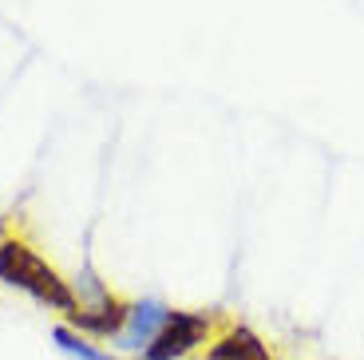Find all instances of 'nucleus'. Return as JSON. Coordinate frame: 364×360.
<instances>
[{
  "instance_id": "39448f33",
  "label": "nucleus",
  "mask_w": 364,
  "mask_h": 360,
  "mask_svg": "<svg viewBox=\"0 0 364 360\" xmlns=\"http://www.w3.org/2000/svg\"><path fill=\"white\" fill-rule=\"evenodd\" d=\"M206 360H277V356L250 324H226L218 337H210Z\"/></svg>"
},
{
  "instance_id": "7ed1b4c3",
  "label": "nucleus",
  "mask_w": 364,
  "mask_h": 360,
  "mask_svg": "<svg viewBox=\"0 0 364 360\" xmlns=\"http://www.w3.org/2000/svg\"><path fill=\"white\" fill-rule=\"evenodd\" d=\"M127 313H131V301L115 297V293H103L100 301H87V305L75 309L68 317V324L83 337H95V341H115L123 333V324H127Z\"/></svg>"
},
{
  "instance_id": "f257e3e1",
  "label": "nucleus",
  "mask_w": 364,
  "mask_h": 360,
  "mask_svg": "<svg viewBox=\"0 0 364 360\" xmlns=\"http://www.w3.org/2000/svg\"><path fill=\"white\" fill-rule=\"evenodd\" d=\"M0 281L64 317H72L80 309L72 281H64V273L55 270V265H48V258H40L24 238H12V234L0 238Z\"/></svg>"
},
{
  "instance_id": "20e7f679",
  "label": "nucleus",
  "mask_w": 364,
  "mask_h": 360,
  "mask_svg": "<svg viewBox=\"0 0 364 360\" xmlns=\"http://www.w3.org/2000/svg\"><path fill=\"white\" fill-rule=\"evenodd\" d=\"M166 317H171V309H166L163 301H155V297L131 301L127 324H123V333L115 337V344H119L123 352H139V356H143V352L151 349V341H155V337L163 333Z\"/></svg>"
},
{
  "instance_id": "f03ea898",
  "label": "nucleus",
  "mask_w": 364,
  "mask_h": 360,
  "mask_svg": "<svg viewBox=\"0 0 364 360\" xmlns=\"http://www.w3.org/2000/svg\"><path fill=\"white\" fill-rule=\"evenodd\" d=\"M210 333H214V317L210 313L171 309L163 333L151 341V349L143 352V360H182V356H191L198 344H206Z\"/></svg>"
},
{
  "instance_id": "423d86ee",
  "label": "nucleus",
  "mask_w": 364,
  "mask_h": 360,
  "mask_svg": "<svg viewBox=\"0 0 364 360\" xmlns=\"http://www.w3.org/2000/svg\"><path fill=\"white\" fill-rule=\"evenodd\" d=\"M52 341L60 344V349H64L68 356H75V360H115L111 352L95 349V344H91L83 333H75L72 324H55V329H52Z\"/></svg>"
}]
</instances>
